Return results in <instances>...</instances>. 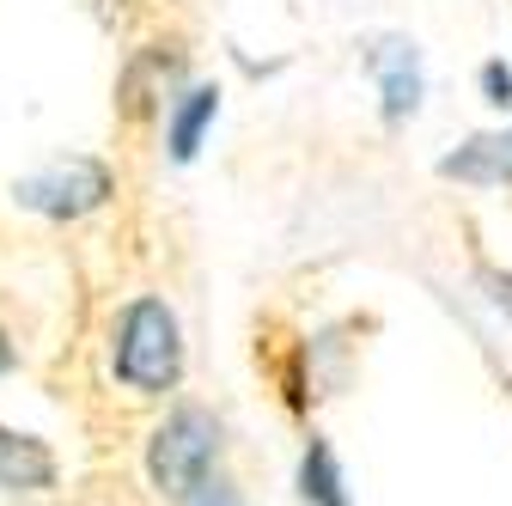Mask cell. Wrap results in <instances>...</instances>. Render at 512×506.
<instances>
[{
    "label": "cell",
    "instance_id": "obj_10",
    "mask_svg": "<svg viewBox=\"0 0 512 506\" xmlns=\"http://www.w3.org/2000/svg\"><path fill=\"white\" fill-rule=\"evenodd\" d=\"M177 506H244V494H238V482H232V476L208 470L202 482H189V488L177 494Z\"/></svg>",
    "mask_w": 512,
    "mask_h": 506
},
{
    "label": "cell",
    "instance_id": "obj_9",
    "mask_svg": "<svg viewBox=\"0 0 512 506\" xmlns=\"http://www.w3.org/2000/svg\"><path fill=\"white\" fill-rule=\"evenodd\" d=\"M299 494L305 506H348V488H342V464L324 439H311L305 458H299Z\"/></svg>",
    "mask_w": 512,
    "mask_h": 506
},
{
    "label": "cell",
    "instance_id": "obj_5",
    "mask_svg": "<svg viewBox=\"0 0 512 506\" xmlns=\"http://www.w3.org/2000/svg\"><path fill=\"white\" fill-rule=\"evenodd\" d=\"M55 476H61V464L37 433L0 427V494H49Z\"/></svg>",
    "mask_w": 512,
    "mask_h": 506
},
{
    "label": "cell",
    "instance_id": "obj_7",
    "mask_svg": "<svg viewBox=\"0 0 512 506\" xmlns=\"http://www.w3.org/2000/svg\"><path fill=\"white\" fill-rule=\"evenodd\" d=\"M372 68H378V86H384V110H391V122L415 116V104H421V68H415V43H378Z\"/></svg>",
    "mask_w": 512,
    "mask_h": 506
},
{
    "label": "cell",
    "instance_id": "obj_2",
    "mask_svg": "<svg viewBox=\"0 0 512 506\" xmlns=\"http://www.w3.org/2000/svg\"><path fill=\"white\" fill-rule=\"evenodd\" d=\"M220 452H226L220 415L202 409V403H177V409L153 427V439H147V476H153L159 494L177 500L189 482H202L208 470H220Z\"/></svg>",
    "mask_w": 512,
    "mask_h": 506
},
{
    "label": "cell",
    "instance_id": "obj_1",
    "mask_svg": "<svg viewBox=\"0 0 512 506\" xmlns=\"http://www.w3.org/2000/svg\"><path fill=\"white\" fill-rule=\"evenodd\" d=\"M110 378L128 397H165L183 385V324L153 293L128 299L110 324Z\"/></svg>",
    "mask_w": 512,
    "mask_h": 506
},
{
    "label": "cell",
    "instance_id": "obj_3",
    "mask_svg": "<svg viewBox=\"0 0 512 506\" xmlns=\"http://www.w3.org/2000/svg\"><path fill=\"white\" fill-rule=\"evenodd\" d=\"M13 196H19V208H31L43 220H86V214H98L116 196V177H110L104 159L74 153V159H55L37 177H25Z\"/></svg>",
    "mask_w": 512,
    "mask_h": 506
},
{
    "label": "cell",
    "instance_id": "obj_4",
    "mask_svg": "<svg viewBox=\"0 0 512 506\" xmlns=\"http://www.w3.org/2000/svg\"><path fill=\"white\" fill-rule=\"evenodd\" d=\"M183 80V49L177 43H153V49H141L135 61H128V74H122V110L128 116H147V110H159L165 104V92Z\"/></svg>",
    "mask_w": 512,
    "mask_h": 506
},
{
    "label": "cell",
    "instance_id": "obj_8",
    "mask_svg": "<svg viewBox=\"0 0 512 506\" xmlns=\"http://www.w3.org/2000/svg\"><path fill=\"white\" fill-rule=\"evenodd\" d=\"M214 116H220V92H214V86H189V92H183V104H177V116H171V159H177V165L196 159V147H202V135H208Z\"/></svg>",
    "mask_w": 512,
    "mask_h": 506
},
{
    "label": "cell",
    "instance_id": "obj_11",
    "mask_svg": "<svg viewBox=\"0 0 512 506\" xmlns=\"http://www.w3.org/2000/svg\"><path fill=\"white\" fill-rule=\"evenodd\" d=\"M482 86H488V104H512V74L500 68V61H488V68H482Z\"/></svg>",
    "mask_w": 512,
    "mask_h": 506
},
{
    "label": "cell",
    "instance_id": "obj_12",
    "mask_svg": "<svg viewBox=\"0 0 512 506\" xmlns=\"http://www.w3.org/2000/svg\"><path fill=\"white\" fill-rule=\"evenodd\" d=\"M13 360H19V354H13V336H7V330H0V378H7V372H13Z\"/></svg>",
    "mask_w": 512,
    "mask_h": 506
},
{
    "label": "cell",
    "instance_id": "obj_6",
    "mask_svg": "<svg viewBox=\"0 0 512 506\" xmlns=\"http://www.w3.org/2000/svg\"><path fill=\"white\" fill-rule=\"evenodd\" d=\"M439 177H458V183H476V189H500V183H512V129L470 135L458 153H445V159H439Z\"/></svg>",
    "mask_w": 512,
    "mask_h": 506
}]
</instances>
